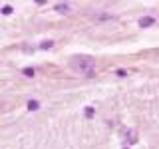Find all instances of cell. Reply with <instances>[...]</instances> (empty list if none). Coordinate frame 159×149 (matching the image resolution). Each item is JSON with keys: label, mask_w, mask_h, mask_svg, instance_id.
<instances>
[{"label": "cell", "mask_w": 159, "mask_h": 149, "mask_svg": "<svg viewBox=\"0 0 159 149\" xmlns=\"http://www.w3.org/2000/svg\"><path fill=\"white\" fill-rule=\"evenodd\" d=\"M72 68L80 74H86L88 78H93V68L96 62L89 58V56H74L72 58Z\"/></svg>", "instance_id": "1"}, {"label": "cell", "mask_w": 159, "mask_h": 149, "mask_svg": "<svg viewBox=\"0 0 159 149\" xmlns=\"http://www.w3.org/2000/svg\"><path fill=\"white\" fill-rule=\"evenodd\" d=\"M151 24H155V18H151V16L139 18V26H141V28H147V26H151Z\"/></svg>", "instance_id": "2"}, {"label": "cell", "mask_w": 159, "mask_h": 149, "mask_svg": "<svg viewBox=\"0 0 159 149\" xmlns=\"http://www.w3.org/2000/svg\"><path fill=\"white\" fill-rule=\"evenodd\" d=\"M22 74H24V76H28V78H34V68H24V70H22Z\"/></svg>", "instance_id": "3"}, {"label": "cell", "mask_w": 159, "mask_h": 149, "mask_svg": "<svg viewBox=\"0 0 159 149\" xmlns=\"http://www.w3.org/2000/svg\"><path fill=\"white\" fill-rule=\"evenodd\" d=\"M56 10H58V12H68L70 6H68V4H56Z\"/></svg>", "instance_id": "4"}, {"label": "cell", "mask_w": 159, "mask_h": 149, "mask_svg": "<svg viewBox=\"0 0 159 149\" xmlns=\"http://www.w3.org/2000/svg\"><path fill=\"white\" fill-rule=\"evenodd\" d=\"M38 107H40V103H38L36 99H32V101H28V109H32V111H34V109H38Z\"/></svg>", "instance_id": "5"}, {"label": "cell", "mask_w": 159, "mask_h": 149, "mask_svg": "<svg viewBox=\"0 0 159 149\" xmlns=\"http://www.w3.org/2000/svg\"><path fill=\"white\" fill-rule=\"evenodd\" d=\"M2 14H4V16L12 14V6H4V8H2Z\"/></svg>", "instance_id": "6"}, {"label": "cell", "mask_w": 159, "mask_h": 149, "mask_svg": "<svg viewBox=\"0 0 159 149\" xmlns=\"http://www.w3.org/2000/svg\"><path fill=\"white\" fill-rule=\"evenodd\" d=\"M86 117H93V107H86Z\"/></svg>", "instance_id": "7"}, {"label": "cell", "mask_w": 159, "mask_h": 149, "mask_svg": "<svg viewBox=\"0 0 159 149\" xmlns=\"http://www.w3.org/2000/svg\"><path fill=\"white\" fill-rule=\"evenodd\" d=\"M54 46V42H50V40H48V42H44V44H42V48L46 50V48H52Z\"/></svg>", "instance_id": "8"}]
</instances>
